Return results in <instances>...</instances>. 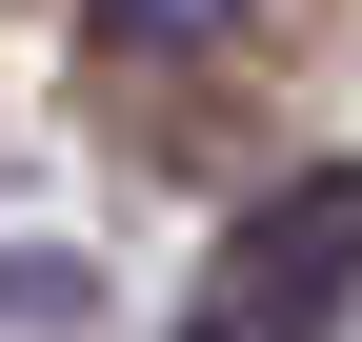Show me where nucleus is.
<instances>
[{
  "label": "nucleus",
  "instance_id": "nucleus-1",
  "mask_svg": "<svg viewBox=\"0 0 362 342\" xmlns=\"http://www.w3.org/2000/svg\"><path fill=\"white\" fill-rule=\"evenodd\" d=\"M342 302H362V161H302L282 201H242L181 342H342Z\"/></svg>",
  "mask_w": 362,
  "mask_h": 342
},
{
  "label": "nucleus",
  "instance_id": "nucleus-2",
  "mask_svg": "<svg viewBox=\"0 0 362 342\" xmlns=\"http://www.w3.org/2000/svg\"><path fill=\"white\" fill-rule=\"evenodd\" d=\"M121 61H202V40H242V0H101Z\"/></svg>",
  "mask_w": 362,
  "mask_h": 342
}]
</instances>
